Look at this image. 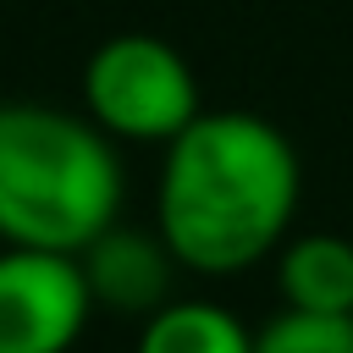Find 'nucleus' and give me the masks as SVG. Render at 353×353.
Wrapping results in <instances>:
<instances>
[{
  "label": "nucleus",
  "mask_w": 353,
  "mask_h": 353,
  "mask_svg": "<svg viewBox=\"0 0 353 353\" xmlns=\"http://www.w3.org/2000/svg\"><path fill=\"white\" fill-rule=\"evenodd\" d=\"M298 154L254 110H199L160 165L154 232L182 270L237 276L287 243L298 215Z\"/></svg>",
  "instance_id": "1"
},
{
  "label": "nucleus",
  "mask_w": 353,
  "mask_h": 353,
  "mask_svg": "<svg viewBox=\"0 0 353 353\" xmlns=\"http://www.w3.org/2000/svg\"><path fill=\"white\" fill-rule=\"evenodd\" d=\"M121 215L116 138L88 116L6 99L0 105V248L83 254Z\"/></svg>",
  "instance_id": "2"
},
{
  "label": "nucleus",
  "mask_w": 353,
  "mask_h": 353,
  "mask_svg": "<svg viewBox=\"0 0 353 353\" xmlns=\"http://www.w3.org/2000/svg\"><path fill=\"white\" fill-rule=\"evenodd\" d=\"M83 105L116 143H171L204 105L188 55L154 33H110L83 66Z\"/></svg>",
  "instance_id": "3"
},
{
  "label": "nucleus",
  "mask_w": 353,
  "mask_h": 353,
  "mask_svg": "<svg viewBox=\"0 0 353 353\" xmlns=\"http://www.w3.org/2000/svg\"><path fill=\"white\" fill-rule=\"evenodd\" d=\"M94 314L77 254L0 248V353H72Z\"/></svg>",
  "instance_id": "4"
},
{
  "label": "nucleus",
  "mask_w": 353,
  "mask_h": 353,
  "mask_svg": "<svg viewBox=\"0 0 353 353\" xmlns=\"http://www.w3.org/2000/svg\"><path fill=\"white\" fill-rule=\"evenodd\" d=\"M77 259H83V270H88L94 309L110 303V309H121V314H143V320H149L160 303H171V298H165V276H171L165 265H176V259H171V248H165L160 237L110 226V232L94 237Z\"/></svg>",
  "instance_id": "5"
},
{
  "label": "nucleus",
  "mask_w": 353,
  "mask_h": 353,
  "mask_svg": "<svg viewBox=\"0 0 353 353\" xmlns=\"http://www.w3.org/2000/svg\"><path fill=\"white\" fill-rule=\"evenodd\" d=\"M276 287L287 309L353 314V237L303 232L276 248Z\"/></svg>",
  "instance_id": "6"
},
{
  "label": "nucleus",
  "mask_w": 353,
  "mask_h": 353,
  "mask_svg": "<svg viewBox=\"0 0 353 353\" xmlns=\"http://www.w3.org/2000/svg\"><path fill=\"white\" fill-rule=\"evenodd\" d=\"M138 353H254V331L221 303L171 298L143 320Z\"/></svg>",
  "instance_id": "7"
},
{
  "label": "nucleus",
  "mask_w": 353,
  "mask_h": 353,
  "mask_svg": "<svg viewBox=\"0 0 353 353\" xmlns=\"http://www.w3.org/2000/svg\"><path fill=\"white\" fill-rule=\"evenodd\" d=\"M254 353H353V314L281 309L254 331Z\"/></svg>",
  "instance_id": "8"
}]
</instances>
